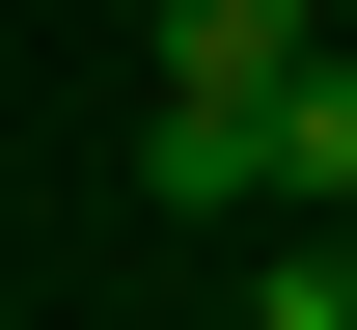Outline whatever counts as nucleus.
<instances>
[{
    "instance_id": "1",
    "label": "nucleus",
    "mask_w": 357,
    "mask_h": 330,
    "mask_svg": "<svg viewBox=\"0 0 357 330\" xmlns=\"http://www.w3.org/2000/svg\"><path fill=\"white\" fill-rule=\"evenodd\" d=\"M303 55H330L303 0H137V193H165V220H248Z\"/></svg>"
}]
</instances>
